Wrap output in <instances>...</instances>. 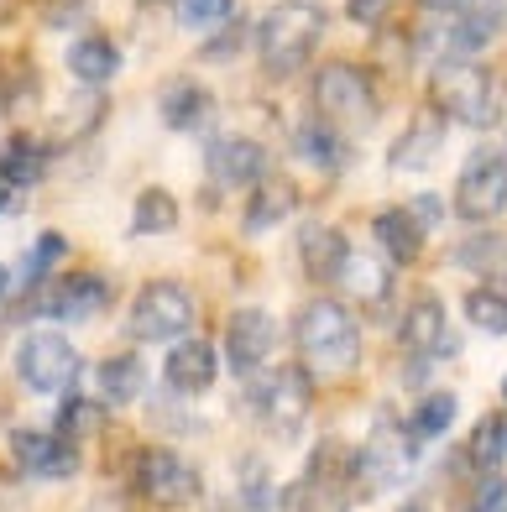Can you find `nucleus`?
<instances>
[{
    "mask_svg": "<svg viewBox=\"0 0 507 512\" xmlns=\"http://www.w3.org/2000/svg\"><path fill=\"white\" fill-rule=\"evenodd\" d=\"M194 293L183 283H147L131 304V340L142 345H173L194 330Z\"/></svg>",
    "mask_w": 507,
    "mask_h": 512,
    "instance_id": "9",
    "label": "nucleus"
},
{
    "mask_svg": "<svg viewBox=\"0 0 507 512\" xmlns=\"http://www.w3.org/2000/svg\"><path fill=\"white\" fill-rule=\"evenodd\" d=\"M471 0H419V11L424 16H455V11H466Z\"/></svg>",
    "mask_w": 507,
    "mask_h": 512,
    "instance_id": "42",
    "label": "nucleus"
},
{
    "mask_svg": "<svg viewBox=\"0 0 507 512\" xmlns=\"http://www.w3.org/2000/svg\"><path fill=\"white\" fill-rule=\"evenodd\" d=\"M6 293H11V272L0 267V304H6Z\"/></svg>",
    "mask_w": 507,
    "mask_h": 512,
    "instance_id": "44",
    "label": "nucleus"
},
{
    "mask_svg": "<svg viewBox=\"0 0 507 512\" xmlns=\"http://www.w3.org/2000/svg\"><path fill=\"white\" fill-rule=\"evenodd\" d=\"M79 445L74 439H63L58 429H16L11 434V460L21 465L27 476L37 481H68L79 476Z\"/></svg>",
    "mask_w": 507,
    "mask_h": 512,
    "instance_id": "13",
    "label": "nucleus"
},
{
    "mask_svg": "<svg viewBox=\"0 0 507 512\" xmlns=\"http://www.w3.org/2000/svg\"><path fill=\"white\" fill-rule=\"evenodd\" d=\"M11 194H16V183H11L6 173H0V215H6V209H11Z\"/></svg>",
    "mask_w": 507,
    "mask_h": 512,
    "instance_id": "43",
    "label": "nucleus"
},
{
    "mask_svg": "<svg viewBox=\"0 0 507 512\" xmlns=\"http://www.w3.org/2000/svg\"><path fill=\"white\" fill-rule=\"evenodd\" d=\"M157 115H163L168 131H204L215 115V95L199 79H168L163 95H157Z\"/></svg>",
    "mask_w": 507,
    "mask_h": 512,
    "instance_id": "21",
    "label": "nucleus"
},
{
    "mask_svg": "<svg viewBox=\"0 0 507 512\" xmlns=\"http://www.w3.org/2000/svg\"><path fill=\"white\" fill-rule=\"evenodd\" d=\"M502 398H507V382H502Z\"/></svg>",
    "mask_w": 507,
    "mask_h": 512,
    "instance_id": "47",
    "label": "nucleus"
},
{
    "mask_svg": "<svg viewBox=\"0 0 507 512\" xmlns=\"http://www.w3.org/2000/svg\"><path fill=\"white\" fill-rule=\"evenodd\" d=\"M293 256H298V267H304L309 283L335 288L340 272H345V262H351V236H345L340 225H330V220H309V225H298Z\"/></svg>",
    "mask_w": 507,
    "mask_h": 512,
    "instance_id": "16",
    "label": "nucleus"
},
{
    "mask_svg": "<svg viewBox=\"0 0 507 512\" xmlns=\"http://www.w3.org/2000/svg\"><path fill=\"white\" fill-rule=\"evenodd\" d=\"M236 512H278V492H257V497H241Z\"/></svg>",
    "mask_w": 507,
    "mask_h": 512,
    "instance_id": "41",
    "label": "nucleus"
},
{
    "mask_svg": "<svg viewBox=\"0 0 507 512\" xmlns=\"http://www.w3.org/2000/svg\"><path fill=\"white\" fill-rule=\"evenodd\" d=\"M471 512H507V481H502L497 471L476 486V502H471Z\"/></svg>",
    "mask_w": 507,
    "mask_h": 512,
    "instance_id": "39",
    "label": "nucleus"
},
{
    "mask_svg": "<svg viewBox=\"0 0 507 512\" xmlns=\"http://www.w3.org/2000/svg\"><path fill=\"white\" fill-rule=\"evenodd\" d=\"M434 21H440V27L419 37L424 48H445V58H471V53L492 48V42L502 37L507 6H502V0H471L466 11H455V16H434Z\"/></svg>",
    "mask_w": 507,
    "mask_h": 512,
    "instance_id": "11",
    "label": "nucleus"
},
{
    "mask_svg": "<svg viewBox=\"0 0 507 512\" xmlns=\"http://www.w3.org/2000/svg\"><path fill=\"white\" fill-rule=\"evenodd\" d=\"M455 215L466 220V225H492L502 220V209H507V152L502 147H481L466 157V168H460L455 178Z\"/></svg>",
    "mask_w": 507,
    "mask_h": 512,
    "instance_id": "8",
    "label": "nucleus"
},
{
    "mask_svg": "<svg viewBox=\"0 0 507 512\" xmlns=\"http://www.w3.org/2000/svg\"><path fill=\"white\" fill-rule=\"evenodd\" d=\"M68 74H74L84 89H105L115 74H121V48L105 32H79L68 42Z\"/></svg>",
    "mask_w": 507,
    "mask_h": 512,
    "instance_id": "23",
    "label": "nucleus"
},
{
    "mask_svg": "<svg viewBox=\"0 0 507 512\" xmlns=\"http://www.w3.org/2000/svg\"><path fill=\"white\" fill-rule=\"evenodd\" d=\"M293 345L309 377H351L361 366V319L340 298H309L293 314Z\"/></svg>",
    "mask_w": 507,
    "mask_h": 512,
    "instance_id": "1",
    "label": "nucleus"
},
{
    "mask_svg": "<svg viewBox=\"0 0 507 512\" xmlns=\"http://www.w3.org/2000/svg\"><path fill=\"white\" fill-rule=\"evenodd\" d=\"M293 209H298V189H293V178H283V173H267V178L251 183L241 225H246V236H262V230L283 225V220L293 215Z\"/></svg>",
    "mask_w": 507,
    "mask_h": 512,
    "instance_id": "22",
    "label": "nucleus"
},
{
    "mask_svg": "<svg viewBox=\"0 0 507 512\" xmlns=\"http://www.w3.org/2000/svg\"><path fill=\"white\" fill-rule=\"evenodd\" d=\"M288 512H351V481L345 476H325V471H304L288 492H283Z\"/></svg>",
    "mask_w": 507,
    "mask_h": 512,
    "instance_id": "24",
    "label": "nucleus"
},
{
    "mask_svg": "<svg viewBox=\"0 0 507 512\" xmlns=\"http://www.w3.org/2000/svg\"><path fill=\"white\" fill-rule=\"evenodd\" d=\"M173 16L189 32H215L236 16V0H173Z\"/></svg>",
    "mask_w": 507,
    "mask_h": 512,
    "instance_id": "35",
    "label": "nucleus"
},
{
    "mask_svg": "<svg viewBox=\"0 0 507 512\" xmlns=\"http://www.w3.org/2000/svg\"><path fill=\"white\" fill-rule=\"evenodd\" d=\"M63 256H68V236H63V230H42V236L27 246V256H21V288H42V283H48V277H53V267L63 262Z\"/></svg>",
    "mask_w": 507,
    "mask_h": 512,
    "instance_id": "32",
    "label": "nucleus"
},
{
    "mask_svg": "<svg viewBox=\"0 0 507 512\" xmlns=\"http://www.w3.org/2000/svg\"><path fill=\"white\" fill-rule=\"evenodd\" d=\"M335 288H351L366 309H382L387 298H393V267L382 262V256H361V251H351V262H345V272H340V283Z\"/></svg>",
    "mask_w": 507,
    "mask_h": 512,
    "instance_id": "28",
    "label": "nucleus"
},
{
    "mask_svg": "<svg viewBox=\"0 0 507 512\" xmlns=\"http://www.w3.org/2000/svg\"><path fill=\"white\" fill-rule=\"evenodd\" d=\"M220 382V351L210 340H199V335H183L168 345V356H163V387L173 392V398H204Z\"/></svg>",
    "mask_w": 507,
    "mask_h": 512,
    "instance_id": "15",
    "label": "nucleus"
},
{
    "mask_svg": "<svg viewBox=\"0 0 507 512\" xmlns=\"http://www.w3.org/2000/svg\"><path fill=\"white\" fill-rule=\"evenodd\" d=\"M278 319H272L262 304H246L225 319V361L230 371L246 382V377H257V371L272 361V351H278Z\"/></svg>",
    "mask_w": 507,
    "mask_h": 512,
    "instance_id": "12",
    "label": "nucleus"
},
{
    "mask_svg": "<svg viewBox=\"0 0 507 512\" xmlns=\"http://www.w3.org/2000/svg\"><path fill=\"white\" fill-rule=\"evenodd\" d=\"M398 512H424V507H398Z\"/></svg>",
    "mask_w": 507,
    "mask_h": 512,
    "instance_id": "46",
    "label": "nucleus"
},
{
    "mask_svg": "<svg viewBox=\"0 0 507 512\" xmlns=\"http://www.w3.org/2000/svg\"><path fill=\"white\" fill-rule=\"evenodd\" d=\"M110 304V277L100 272H68V277H48L42 288H32L27 314L37 319H58V324H84Z\"/></svg>",
    "mask_w": 507,
    "mask_h": 512,
    "instance_id": "10",
    "label": "nucleus"
},
{
    "mask_svg": "<svg viewBox=\"0 0 507 512\" xmlns=\"http://www.w3.org/2000/svg\"><path fill=\"white\" fill-rule=\"evenodd\" d=\"M246 42H251V27H246V21H236V16H230L225 27H215V32H210V42L199 48V58L225 63V58H236V53L246 48Z\"/></svg>",
    "mask_w": 507,
    "mask_h": 512,
    "instance_id": "36",
    "label": "nucleus"
},
{
    "mask_svg": "<svg viewBox=\"0 0 507 512\" xmlns=\"http://www.w3.org/2000/svg\"><path fill=\"white\" fill-rule=\"evenodd\" d=\"M345 16H351L356 27H382V21L393 16V0H345Z\"/></svg>",
    "mask_w": 507,
    "mask_h": 512,
    "instance_id": "38",
    "label": "nucleus"
},
{
    "mask_svg": "<svg viewBox=\"0 0 507 512\" xmlns=\"http://www.w3.org/2000/svg\"><path fill=\"white\" fill-rule=\"evenodd\" d=\"M204 168H210V178L220 183V189H251L257 178H267V147L251 142V136H220V142H210V152H204Z\"/></svg>",
    "mask_w": 507,
    "mask_h": 512,
    "instance_id": "17",
    "label": "nucleus"
},
{
    "mask_svg": "<svg viewBox=\"0 0 507 512\" xmlns=\"http://www.w3.org/2000/svg\"><path fill=\"white\" fill-rule=\"evenodd\" d=\"M136 6H168V0H136Z\"/></svg>",
    "mask_w": 507,
    "mask_h": 512,
    "instance_id": "45",
    "label": "nucleus"
},
{
    "mask_svg": "<svg viewBox=\"0 0 507 512\" xmlns=\"http://www.w3.org/2000/svg\"><path fill=\"white\" fill-rule=\"evenodd\" d=\"M11 371L27 392H37V398H68L84 377V356H79V345L58 330H27L16 340Z\"/></svg>",
    "mask_w": 507,
    "mask_h": 512,
    "instance_id": "5",
    "label": "nucleus"
},
{
    "mask_svg": "<svg viewBox=\"0 0 507 512\" xmlns=\"http://www.w3.org/2000/svg\"><path fill=\"white\" fill-rule=\"evenodd\" d=\"M398 335H403V351L419 356V361H450V356L460 351V340H455V330H450V314H445V304H440L434 293L413 298L408 314H403V324H398Z\"/></svg>",
    "mask_w": 507,
    "mask_h": 512,
    "instance_id": "14",
    "label": "nucleus"
},
{
    "mask_svg": "<svg viewBox=\"0 0 507 512\" xmlns=\"http://www.w3.org/2000/svg\"><path fill=\"white\" fill-rule=\"evenodd\" d=\"M429 105L445 126H466V131H492L502 126V79L476 58H440L429 74Z\"/></svg>",
    "mask_w": 507,
    "mask_h": 512,
    "instance_id": "2",
    "label": "nucleus"
},
{
    "mask_svg": "<svg viewBox=\"0 0 507 512\" xmlns=\"http://www.w3.org/2000/svg\"><path fill=\"white\" fill-rule=\"evenodd\" d=\"M424 236L429 230L408 215V204H393V209H377L372 215V241H377V256L387 267H413L424 256Z\"/></svg>",
    "mask_w": 507,
    "mask_h": 512,
    "instance_id": "19",
    "label": "nucleus"
},
{
    "mask_svg": "<svg viewBox=\"0 0 507 512\" xmlns=\"http://www.w3.org/2000/svg\"><path fill=\"white\" fill-rule=\"evenodd\" d=\"M178 230V199L168 189H142L131 204V236H168Z\"/></svg>",
    "mask_w": 507,
    "mask_h": 512,
    "instance_id": "31",
    "label": "nucleus"
},
{
    "mask_svg": "<svg viewBox=\"0 0 507 512\" xmlns=\"http://www.w3.org/2000/svg\"><path fill=\"white\" fill-rule=\"evenodd\" d=\"M293 152L298 157H304L309 162V168H319V173H345V168H351V162H356V147H351V136H345L340 126H330V121H319V115H314V121H304V126H298L293 131Z\"/></svg>",
    "mask_w": 507,
    "mask_h": 512,
    "instance_id": "20",
    "label": "nucleus"
},
{
    "mask_svg": "<svg viewBox=\"0 0 507 512\" xmlns=\"http://www.w3.org/2000/svg\"><path fill=\"white\" fill-rule=\"evenodd\" d=\"M460 314H466V324L476 335H492V340H507V288L497 283H476L466 293V304H460Z\"/></svg>",
    "mask_w": 507,
    "mask_h": 512,
    "instance_id": "29",
    "label": "nucleus"
},
{
    "mask_svg": "<svg viewBox=\"0 0 507 512\" xmlns=\"http://www.w3.org/2000/svg\"><path fill=\"white\" fill-rule=\"evenodd\" d=\"M325 32H330V11L319 6V0H278L272 11H262L257 32H251L257 63L272 79H293L298 68L319 53Z\"/></svg>",
    "mask_w": 507,
    "mask_h": 512,
    "instance_id": "3",
    "label": "nucleus"
},
{
    "mask_svg": "<svg viewBox=\"0 0 507 512\" xmlns=\"http://www.w3.org/2000/svg\"><path fill=\"white\" fill-rule=\"evenodd\" d=\"M445 157V121L440 115H413L387 147V168L393 173H429Z\"/></svg>",
    "mask_w": 507,
    "mask_h": 512,
    "instance_id": "18",
    "label": "nucleus"
},
{
    "mask_svg": "<svg viewBox=\"0 0 507 512\" xmlns=\"http://www.w3.org/2000/svg\"><path fill=\"white\" fill-rule=\"evenodd\" d=\"M246 403L262 418V429H272L278 439H293L314 408V377L304 366H272V371L262 366L257 377H246Z\"/></svg>",
    "mask_w": 507,
    "mask_h": 512,
    "instance_id": "6",
    "label": "nucleus"
},
{
    "mask_svg": "<svg viewBox=\"0 0 507 512\" xmlns=\"http://www.w3.org/2000/svg\"><path fill=\"white\" fill-rule=\"evenodd\" d=\"M168 398H173V392H168ZM168 398L152 403V424H157V429H173V434H194V429H199V424H189L194 413H183V408L168 403Z\"/></svg>",
    "mask_w": 507,
    "mask_h": 512,
    "instance_id": "37",
    "label": "nucleus"
},
{
    "mask_svg": "<svg viewBox=\"0 0 507 512\" xmlns=\"http://www.w3.org/2000/svg\"><path fill=\"white\" fill-rule=\"evenodd\" d=\"M95 387H100V403L105 408H126L147 392V366L136 351H115L95 366Z\"/></svg>",
    "mask_w": 507,
    "mask_h": 512,
    "instance_id": "25",
    "label": "nucleus"
},
{
    "mask_svg": "<svg viewBox=\"0 0 507 512\" xmlns=\"http://www.w3.org/2000/svg\"><path fill=\"white\" fill-rule=\"evenodd\" d=\"M126 481H131V492L142 497L147 507H163V512H183V507H194L204 497V476L178 450H163V445L136 450Z\"/></svg>",
    "mask_w": 507,
    "mask_h": 512,
    "instance_id": "7",
    "label": "nucleus"
},
{
    "mask_svg": "<svg viewBox=\"0 0 507 512\" xmlns=\"http://www.w3.org/2000/svg\"><path fill=\"white\" fill-rule=\"evenodd\" d=\"M408 215H413V220H419L424 230H434V225H440V220H445V199H440V194H419V199H413V204H408Z\"/></svg>",
    "mask_w": 507,
    "mask_h": 512,
    "instance_id": "40",
    "label": "nucleus"
},
{
    "mask_svg": "<svg viewBox=\"0 0 507 512\" xmlns=\"http://www.w3.org/2000/svg\"><path fill=\"white\" fill-rule=\"evenodd\" d=\"M100 418H105V408L95 403V398H79V392H68V398H63V408H58V434L63 439H74V445H79V439H89V434H100Z\"/></svg>",
    "mask_w": 507,
    "mask_h": 512,
    "instance_id": "34",
    "label": "nucleus"
},
{
    "mask_svg": "<svg viewBox=\"0 0 507 512\" xmlns=\"http://www.w3.org/2000/svg\"><path fill=\"white\" fill-rule=\"evenodd\" d=\"M42 162H48V152H42V142H37V136H27V131L6 136V147H0V173H6L16 189H32V183L48 173Z\"/></svg>",
    "mask_w": 507,
    "mask_h": 512,
    "instance_id": "30",
    "label": "nucleus"
},
{
    "mask_svg": "<svg viewBox=\"0 0 507 512\" xmlns=\"http://www.w3.org/2000/svg\"><path fill=\"white\" fill-rule=\"evenodd\" d=\"M455 413H460L455 392H424V398L408 408V418H403V439L413 445V455H419L424 445H434V439H445L450 424H455Z\"/></svg>",
    "mask_w": 507,
    "mask_h": 512,
    "instance_id": "26",
    "label": "nucleus"
},
{
    "mask_svg": "<svg viewBox=\"0 0 507 512\" xmlns=\"http://www.w3.org/2000/svg\"><path fill=\"white\" fill-rule=\"evenodd\" d=\"M309 100H314V115H319V121L340 126L345 136H351V131H366V126L377 121V110H382V95H377L372 68L356 63V58H335V63L319 68Z\"/></svg>",
    "mask_w": 507,
    "mask_h": 512,
    "instance_id": "4",
    "label": "nucleus"
},
{
    "mask_svg": "<svg viewBox=\"0 0 507 512\" xmlns=\"http://www.w3.org/2000/svg\"><path fill=\"white\" fill-rule=\"evenodd\" d=\"M466 460L476 465V471H497V465L507 460V413H487V418L471 429Z\"/></svg>",
    "mask_w": 507,
    "mask_h": 512,
    "instance_id": "33",
    "label": "nucleus"
},
{
    "mask_svg": "<svg viewBox=\"0 0 507 512\" xmlns=\"http://www.w3.org/2000/svg\"><path fill=\"white\" fill-rule=\"evenodd\" d=\"M450 262H455L460 272L481 277V283H492L497 272H507V236H502V230H492V225H476L471 236L455 241Z\"/></svg>",
    "mask_w": 507,
    "mask_h": 512,
    "instance_id": "27",
    "label": "nucleus"
}]
</instances>
